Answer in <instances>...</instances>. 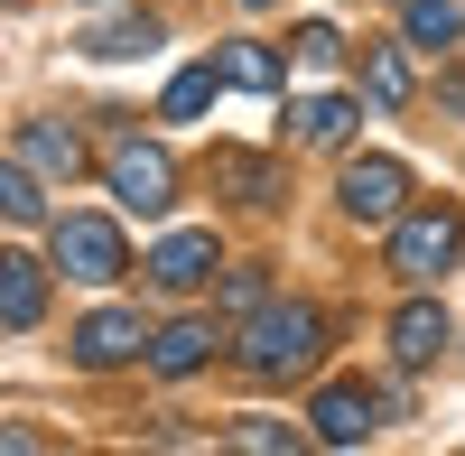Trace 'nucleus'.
<instances>
[{
  "mask_svg": "<svg viewBox=\"0 0 465 456\" xmlns=\"http://www.w3.org/2000/svg\"><path fill=\"white\" fill-rule=\"evenodd\" d=\"M223 308H242V317L270 308V298H261V271H223Z\"/></svg>",
  "mask_w": 465,
  "mask_h": 456,
  "instance_id": "nucleus-23",
  "label": "nucleus"
},
{
  "mask_svg": "<svg viewBox=\"0 0 465 456\" xmlns=\"http://www.w3.org/2000/svg\"><path fill=\"white\" fill-rule=\"evenodd\" d=\"M159 37H168V28L149 19V10H140V19H103V28H84V56L122 65V56H149V47H159Z\"/></svg>",
  "mask_w": 465,
  "mask_h": 456,
  "instance_id": "nucleus-13",
  "label": "nucleus"
},
{
  "mask_svg": "<svg viewBox=\"0 0 465 456\" xmlns=\"http://www.w3.org/2000/svg\"><path fill=\"white\" fill-rule=\"evenodd\" d=\"M317 354H326V317L307 308V298L252 308V326H242V372H252V382H289V372H307Z\"/></svg>",
  "mask_w": 465,
  "mask_h": 456,
  "instance_id": "nucleus-1",
  "label": "nucleus"
},
{
  "mask_svg": "<svg viewBox=\"0 0 465 456\" xmlns=\"http://www.w3.org/2000/svg\"><path fill=\"white\" fill-rule=\"evenodd\" d=\"M223 438L242 447V456H289V447H298V429H289V420H232Z\"/></svg>",
  "mask_w": 465,
  "mask_h": 456,
  "instance_id": "nucleus-21",
  "label": "nucleus"
},
{
  "mask_svg": "<svg viewBox=\"0 0 465 456\" xmlns=\"http://www.w3.org/2000/svg\"><path fill=\"white\" fill-rule=\"evenodd\" d=\"M447 335H456V326H447V308H438V298H410V308L391 317V354L419 372V363H438V354H447Z\"/></svg>",
  "mask_w": 465,
  "mask_h": 456,
  "instance_id": "nucleus-11",
  "label": "nucleus"
},
{
  "mask_svg": "<svg viewBox=\"0 0 465 456\" xmlns=\"http://www.w3.org/2000/svg\"><path fill=\"white\" fill-rule=\"evenodd\" d=\"M47 252H56V271H65V280H94V289L131 271L122 223H103V214H56V223H47Z\"/></svg>",
  "mask_w": 465,
  "mask_h": 456,
  "instance_id": "nucleus-3",
  "label": "nucleus"
},
{
  "mask_svg": "<svg viewBox=\"0 0 465 456\" xmlns=\"http://www.w3.org/2000/svg\"><path fill=\"white\" fill-rule=\"evenodd\" d=\"M289 122H298V140H317V149H335L344 131L363 122V103H354V94H317V103H289Z\"/></svg>",
  "mask_w": 465,
  "mask_h": 456,
  "instance_id": "nucleus-15",
  "label": "nucleus"
},
{
  "mask_svg": "<svg viewBox=\"0 0 465 456\" xmlns=\"http://www.w3.org/2000/svg\"><path fill=\"white\" fill-rule=\"evenodd\" d=\"M410 47H456L465 37V0H410Z\"/></svg>",
  "mask_w": 465,
  "mask_h": 456,
  "instance_id": "nucleus-16",
  "label": "nucleus"
},
{
  "mask_svg": "<svg viewBox=\"0 0 465 456\" xmlns=\"http://www.w3.org/2000/svg\"><path fill=\"white\" fill-rule=\"evenodd\" d=\"M223 84H232V74H223V56H205V65H177V74H168V103H159V112H168V122H196V112H205Z\"/></svg>",
  "mask_w": 465,
  "mask_h": 456,
  "instance_id": "nucleus-14",
  "label": "nucleus"
},
{
  "mask_svg": "<svg viewBox=\"0 0 465 456\" xmlns=\"http://www.w3.org/2000/svg\"><path fill=\"white\" fill-rule=\"evenodd\" d=\"M363 94H372L381 112H401V103H410V56H401V47H363Z\"/></svg>",
  "mask_w": 465,
  "mask_h": 456,
  "instance_id": "nucleus-18",
  "label": "nucleus"
},
{
  "mask_svg": "<svg viewBox=\"0 0 465 456\" xmlns=\"http://www.w3.org/2000/svg\"><path fill=\"white\" fill-rule=\"evenodd\" d=\"M335 205L354 214V223H401V214H410V168H401V159H344Z\"/></svg>",
  "mask_w": 465,
  "mask_h": 456,
  "instance_id": "nucleus-5",
  "label": "nucleus"
},
{
  "mask_svg": "<svg viewBox=\"0 0 465 456\" xmlns=\"http://www.w3.org/2000/svg\"><path fill=\"white\" fill-rule=\"evenodd\" d=\"M103 177H112V196H122L131 214H168L177 205V159H168L159 140H122Z\"/></svg>",
  "mask_w": 465,
  "mask_h": 456,
  "instance_id": "nucleus-4",
  "label": "nucleus"
},
{
  "mask_svg": "<svg viewBox=\"0 0 465 456\" xmlns=\"http://www.w3.org/2000/svg\"><path fill=\"white\" fill-rule=\"evenodd\" d=\"M131 354H149V326L131 308H94L84 326H74V363H84V372H112V363H131Z\"/></svg>",
  "mask_w": 465,
  "mask_h": 456,
  "instance_id": "nucleus-7",
  "label": "nucleus"
},
{
  "mask_svg": "<svg viewBox=\"0 0 465 456\" xmlns=\"http://www.w3.org/2000/svg\"><path fill=\"white\" fill-rule=\"evenodd\" d=\"M214 186H232L242 205H270L280 186H270V159H252V149H214Z\"/></svg>",
  "mask_w": 465,
  "mask_h": 456,
  "instance_id": "nucleus-17",
  "label": "nucleus"
},
{
  "mask_svg": "<svg viewBox=\"0 0 465 456\" xmlns=\"http://www.w3.org/2000/svg\"><path fill=\"white\" fill-rule=\"evenodd\" d=\"M10 159H28L47 186H74V177H84V140H74L65 122H19L10 131Z\"/></svg>",
  "mask_w": 465,
  "mask_h": 456,
  "instance_id": "nucleus-8",
  "label": "nucleus"
},
{
  "mask_svg": "<svg viewBox=\"0 0 465 456\" xmlns=\"http://www.w3.org/2000/svg\"><path fill=\"white\" fill-rule=\"evenodd\" d=\"M438 112H447V122H465V65H456L447 84H438Z\"/></svg>",
  "mask_w": 465,
  "mask_h": 456,
  "instance_id": "nucleus-24",
  "label": "nucleus"
},
{
  "mask_svg": "<svg viewBox=\"0 0 465 456\" xmlns=\"http://www.w3.org/2000/svg\"><path fill=\"white\" fill-rule=\"evenodd\" d=\"M298 56H307V65H335V56H344V37L317 19V28H298Z\"/></svg>",
  "mask_w": 465,
  "mask_h": 456,
  "instance_id": "nucleus-22",
  "label": "nucleus"
},
{
  "mask_svg": "<svg viewBox=\"0 0 465 456\" xmlns=\"http://www.w3.org/2000/svg\"><path fill=\"white\" fill-rule=\"evenodd\" d=\"M456 252H465V223H456L447 205H429V214H401V223H391V271H401L410 289L447 280V271H456Z\"/></svg>",
  "mask_w": 465,
  "mask_h": 456,
  "instance_id": "nucleus-2",
  "label": "nucleus"
},
{
  "mask_svg": "<svg viewBox=\"0 0 465 456\" xmlns=\"http://www.w3.org/2000/svg\"><path fill=\"white\" fill-rule=\"evenodd\" d=\"M307 420H317V438H326V447H363V438L381 429V392H372V382H326Z\"/></svg>",
  "mask_w": 465,
  "mask_h": 456,
  "instance_id": "nucleus-6",
  "label": "nucleus"
},
{
  "mask_svg": "<svg viewBox=\"0 0 465 456\" xmlns=\"http://www.w3.org/2000/svg\"><path fill=\"white\" fill-rule=\"evenodd\" d=\"M0 214H10L19 233H28V223H47V196H37V168H28V159L0 168Z\"/></svg>",
  "mask_w": 465,
  "mask_h": 456,
  "instance_id": "nucleus-19",
  "label": "nucleus"
},
{
  "mask_svg": "<svg viewBox=\"0 0 465 456\" xmlns=\"http://www.w3.org/2000/svg\"><path fill=\"white\" fill-rule=\"evenodd\" d=\"M37 317H47V271H37L28 252H10V261H0V326L28 335Z\"/></svg>",
  "mask_w": 465,
  "mask_h": 456,
  "instance_id": "nucleus-12",
  "label": "nucleus"
},
{
  "mask_svg": "<svg viewBox=\"0 0 465 456\" xmlns=\"http://www.w3.org/2000/svg\"><path fill=\"white\" fill-rule=\"evenodd\" d=\"M214 363V326L205 317H177L168 335H149V372L159 382H186V372H205Z\"/></svg>",
  "mask_w": 465,
  "mask_h": 456,
  "instance_id": "nucleus-9",
  "label": "nucleus"
},
{
  "mask_svg": "<svg viewBox=\"0 0 465 456\" xmlns=\"http://www.w3.org/2000/svg\"><path fill=\"white\" fill-rule=\"evenodd\" d=\"M242 10H270V0H242Z\"/></svg>",
  "mask_w": 465,
  "mask_h": 456,
  "instance_id": "nucleus-25",
  "label": "nucleus"
},
{
  "mask_svg": "<svg viewBox=\"0 0 465 456\" xmlns=\"http://www.w3.org/2000/svg\"><path fill=\"white\" fill-rule=\"evenodd\" d=\"M223 74H232L242 94H280V56H270V47H252V37H242V47L223 56Z\"/></svg>",
  "mask_w": 465,
  "mask_h": 456,
  "instance_id": "nucleus-20",
  "label": "nucleus"
},
{
  "mask_svg": "<svg viewBox=\"0 0 465 456\" xmlns=\"http://www.w3.org/2000/svg\"><path fill=\"white\" fill-rule=\"evenodd\" d=\"M149 280H159V289H205L214 280V233H168L159 252H149Z\"/></svg>",
  "mask_w": 465,
  "mask_h": 456,
  "instance_id": "nucleus-10",
  "label": "nucleus"
}]
</instances>
